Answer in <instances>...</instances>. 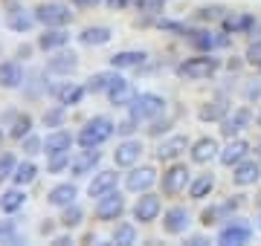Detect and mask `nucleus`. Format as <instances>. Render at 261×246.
Here are the masks:
<instances>
[{
  "label": "nucleus",
  "mask_w": 261,
  "mask_h": 246,
  "mask_svg": "<svg viewBox=\"0 0 261 246\" xmlns=\"http://www.w3.org/2000/svg\"><path fill=\"white\" fill-rule=\"evenodd\" d=\"M119 186V174L116 171H96L93 177H90V182H87V197H102V194H108V191H113Z\"/></svg>",
  "instance_id": "28"
},
{
  "label": "nucleus",
  "mask_w": 261,
  "mask_h": 246,
  "mask_svg": "<svg viewBox=\"0 0 261 246\" xmlns=\"http://www.w3.org/2000/svg\"><path fill=\"white\" fill-rule=\"evenodd\" d=\"M166 3L168 0H137L134 3V9L140 12V15H151V18H157L166 12Z\"/></svg>",
  "instance_id": "46"
},
{
  "label": "nucleus",
  "mask_w": 261,
  "mask_h": 246,
  "mask_svg": "<svg viewBox=\"0 0 261 246\" xmlns=\"http://www.w3.org/2000/svg\"><path fill=\"white\" fill-rule=\"evenodd\" d=\"M111 243H116V246H134V243H137V223H130V220L116 223V229H113V235H111Z\"/></svg>",
  "instance_id": "38"
},
{
  "label": "nucleus",
  "mask_w": 261,
  "mask_h": 246,
  "mask_svg": "<svg viewBox=\"0 0 261 246\" xmlns=\"http://www.w3.org/2000/svg\"><path fill=\"white\" fill-rule=\"evenodd\" d=\"M255 182H261V160L258 157H255V160L247 157V160H241L238 165H232V186L250 189Z\"/></svg>",
  "instance_id": "18"
},
{
  "label": "nucleus",
  "mask_w": 261,
  "mask_h": 246,
  "mask_svg": "<svg viewBox=\"0 0 261 246\" xmlns=\"http://www.w3.org/2000/svg\"><path fill=\"white\" fill-rule=\"evenodd\" d=\"M108 102L113 104V107H128L130 102H134V96H137V90L130 87V81L125 76H116L113 78V84L108 87Z\"/></svg>",
  "instance_id": "29"
},
{
  "label": "nucleus",
  "mask_w": 261,
  "mask_h": 246,
  "mask_svg": "<svg viewBox=\"0 0 261 246\" xmlns=\"http://www.w3.org/2000/svg\"><path fill=\"white\" fill-rule=\"evenodd\" d=\"M186 243H192V246H203V243H209V237H206V235H189V232H186Z\"/></svg>",
  "instance_id": "57"
},
{
  "label": "nucleus",
  "mask_w": 261,
  "mask_h": 246,
  "mask_svg": "<svg viewBox=\"0 0 261 246\" xmlns=\"http://www.w3.org/2000/svg\"><path fill=\"white\" fill-rule=\"evenodd\" d=\"M244 96H247V102H255V99H261V81H258V84H250L247 90H244Z\"/></svg>",
  "instance_id": "55"
},
{
  "label": "nucleus",
  "mask_w": 261,
  "mask_h": 246,
  "mask_svg": "<svg viewBox=\"0 0 261 246\" xmlns=\"http://www.w3.org/2000/svg\"><path fill=\"white\" fill-rule=\"evenodd\" d=\"M70 165H73V153H53L47 157V174L49 177H61V174H70Z\"/></svg>",
  "instance_id": "42"
},
{
  "label": "nucleus",
  "mask_w": 261,
  "mask_h": 246,
  "mask_svg": "<svg viewBox=\"0 0 261 246\" xmlns=\"http://www.w3.org/2000/svg\"><path fill=\"white\" fill-rule=\"evenodd\" d=\"M6 136H9V133L3 131V125H0V145H3V139H6Z\"/></svg>",
  "instance_id": "60"
},
{
  "label": "nucleus",
  "mask_w": 261,
  "mask_h": 246,
  "mask_svg": "<svg viewBox=\"0 0 261 246\" xmlns=\"http://www.w3.org/2000/svg\"><path fill=\"white\" fill-rule=\"evenodd\" d=\"M99 3H105V0H73V6H79V9H90V6H99Z\"/></svg>",
  "instance_id": "58"
},
{
  "label": "nucleus",
  "mask_w": 261,
  "mask_h": 246,
  "mask_svg": "<svg viewBox=\"0 0 261 246\" xmlns=\"http://www.w3.org/2000/svg\"><path fill=\"white\" fill-rule=\"evenodd\" d=\"M113 133H116V122H113L111 116H93V119H87L82 125V131L75 133V145L79 148H102L108 139H113Z\"/></svg>",
  "instance_id": "2"
},
{
  "label": "nucleus",
  "mask_w": 261,
  "mask_h": 246,
  "mask_svg": "<svg viewBox=\"0 0 261 246\" xmlns=\"http://www.w3.org/2000/svg\"><path fill=\"white\" fill-rule=\"evenodd\" d=\"M67 110H70V107H64L61 102H56L53 107H47V110H44V116H41V125H44V128H49V131H56V128H64Z\"/></svg>",
  "instance_id": "40"
},
{
  "label": "nucleus",
  "mask_w": 261,
  "mask_h": 246,
  "mask_svg": "<svg viewBox=\"0 0 261 246\" xmlns=\"http://www.w3.org/2000/svg\"><path fill=\"white\" fill-rule=\"evenodd\" d=\"M255 23L258 20L250 12H226L224 18H221V29L229 32V35H247V32L255 29Z\"/></svg>",
  "instance_id": "25"
},
{
  "label": "nucleus",
  "mask_w": 261,
  "mask_h": 246,
  "mask_svg": "<svg viewBox=\"0 0 261 246\" xmlns=\"http://www.w3.org/2000/svg\"><path fill=\"white\" fill-rule=\"evenodd\" d=\"M27 189L23 186H12L0 194V214H18L20 208L27 206Z\"/></svg>",
  "instance_id": "31"
},
{
  "label": "nucleus",
  "mask_w": 261,
  "mask_h": 246,
  "mask_svg": "<svg viewBox=\"0 0 261 246\" xmlns=\"http://www.w3.org/2000/svg\"><path fill=\"white\" fill-rule=\"evenodd\" d=\"M137 0H105V6L108 9H113V12H125V9H130Z\"/></svg>",
  "instance_id": "53"
},
{
  "label": "nucleus",
  "mask_w": 261,
  "mask_h": 246,
  "mask_svg": "<svg viewBox=\"0 0 261 246\" xmlns=\"http://www.w3.org/2000/svg\"><path fill=\"white\" fill-rule=\"evenodd\" d=\"M125 211H128V203H125V194H122L119 189L102 194V197L96 200V206H93L96 220H102V223H116V220H122Z\"/></svg>",
  "instance_id": "8"
},
{
  "label": "nucleus",
  "mask_w": 261,
  "mask_h": 246,
  "mask_svg": "<svg viewBox=\"0 0 261 246\" xmlns=\"http://www.w3.org/2000/svg\"><path fill=\"white\" fill-rule=\"evenodd\" d=\"M189 47L195 49V52H215V49H226L232 47V38H229V32H212L209 26H192V32L186 35Z\"/></svg>",
  "instance_id": "5"
},
{
  "label": "nucleus",
  "mask_w": 261,
  "mask_h": 246,
  "mask_svg": "<svg viewBox=\"0 0 261 246\" xmlns=\"http://www.w3.org/2000/svg\"><path fill=\"white\" fill-rule=\"evenodd\" d=\"M226 15L224 6H200V9H195V20L197 23H221V18Z\"/></svg>",
  "instance_id": "44"
},
{
  "label": "nucleus",
  "mask_w": 261,
  "mask_h": 246,
  "mask_svg": "<svg viewBox=\"0 0 261 246\" xmlns=\"http://www.w3.org/2000/svg\"><path fill=\"white\" fill-rule=\"evenodd\" d=\"M79 64H82V58H79V52H73V49H56V52H49L47 64H44V73L47 76H56V78H70L79 70Z\"/></svg>",
  "instance_id": "10"
},
{
  "label": "nucleus",
  "mask_w": 261,
  "mask_h": 246,
  "mask_svg": "<svg viewBox=\"0 0 261 246\" xmlns=\"http://www.w3.org/2000/svg\"><path fill=\"white\" fill-rule=\"evenodd\" d=\"M99 162H102L99 148H82L79 153H73L70 174H73V177H93L96 171H99Z\"/></svg>",
  "instance_id": "20"
},
{
  "label": "nucleus",
  "mask_w": 261,
  "mask_h": 246,
  "mask_svg": "<svg viewBox=\"0 0 261 246\" xmlns=\"http://www.w3.org/2000/svg\"><path fill=\"white\" fill-rule=\"evenodd\" d=\"M0 243H20V220L15 214L0 220Z\"/></svg>",
  "instance_id": "41"
},
{
  "label": "nucleus",
  "mask_w": 261,
  "mask_h": 246,
  "mask_svg": "<svg viewBox=\"0 0 261 246\" xmlns=\"http://www.w3.org/2000/svg\"><path fill=\"white\" fill-rule=\"evenodd\" d=\"M119 76V70H102V73H93V76L87 78V81H84V87H87V93L90 96H105L108 93V87L113 84V78Z\"/></svg>",
  "instance_id": "34"
},
{
  "label": "nucleus",
  "mask_w": 261,
  "mask_h": 246,
  "mask_svg": "<svg viewBox=\"0 0 261 246\" xmlns=\"http://www.w3.org/2000/svg\"><path fill=\"white\" fill-rule=\"evenodd\" d=\"M84 223V208L79 206V203H70V206H64L61 208V218H58V226L61 229H79Z\"/></svg>",
  "instance_id": "39"
},
{
  "label": "nucleus",
  "mask_w": 261,
  "mask_h": 246,
  "mask_svg": "<svg viewBox=\"0 0 261 246\" xmlns=\"http://www.w3.org/2000/svg\"><path fill=\"white\" fill-rule=\"evenodd\" d=\"M189 145H192V139H189L186 133H171V136H166L154 148V157H157V162H166V165L168 162H177L189 151Z\"/></svg>",
  "instance_id": "14"
},
{
  "label": "nucleus",
  "mask_w": 261,
  "mask_h": 246,
  "mask_svg": "<svg viewBox=\"0 0 261 246\" xmlns=\"http://www.w3.org/2000/svg\"><path fill=\"white\" fill-rule=\"evenodd\" d=\"M215 186H218V180H215L212 171H206V174H197V177H192V182H189V197H192V200H206V197H212Z\"/></svg>",
  "instance_id": "33"
},
{
  "label": "nucleus",
  "mask_w": 261,
  "mask_h": 246,
  "mask_svg": "<svg viewBox=\"0 0 261 246\" xmlns=\"http://www.w3.org/2000/svg\"><path fill=\"white\" fill-rule=\"evenodd\" d=\"M171 128H174V122H171L168 116H160V119H154V122H151L148 128H145V133L157 139V136H166V133L171 131Z\"/></svg>",
  "instance_id": "49"
},
{
  "label": "nucleus",
  "mask_w": 261,
  "mask_h": 246,
  "mask_svg": "<svg viewBox=\"0 0 261 246\" xmlns=\"http://www.w3.org/2000/svg\"><path fill=\"white\" fill-rule=\"evenodd\" d=\"M47 96H53L64 107H79L84 102V96H90V93L79 81H56V84H47Z\"/></svg>",
  "instance_id": "13"
},
{
  "label": "nucleus",
  "mask_w": 261,
  "mask_h": 246,
  "mask_svg": "<svg viewBox=\"0 0 261 246\" xmlns=\"http://www.w3.org/2000/svg\"><path fill=\"white\" fill-rule=\"evenodd\" d=\"M75 145V133L64 131V128H56L44 136V157H53V153H67L73 151Z\"/></svg>",
  "instance_id": "26"
},
{
  "label": "nucleus",
  "mask_w": 261,
  "mask_h": 246,
  "mask_svg": "<svg viewBox=\"0 0 261 246\" xmlns=\"http://www.w3.org/2000/svg\"><path fill=\"white\" fill-rule=\"evenodd\" d=\"M252 151V145L244 139V136H232V139H226V145H221V153H218V162L226 165V168H232L238 165L241 160H247Z\"/></svg>",
  "instance_id": "19"
},
{
  "label": "nucleus",
  "mask_w": 261,
  "mask_h": 246,
  "mask_svg": "<svg viewBox=\"0 0 261 246\" xmlns=\"http://www.w3.org/2000/svg\"><path fill=\"white\" fill-rule=\"evenodd\" d=\"M3 3H6V15H3V23H6V29H9V32H15V35H29V32L38 26L35 12L23 9L18 0H3Z\"/></svg>",
  "instance_id": "7"
},
{
  "label": "nucleus",
  "mask_w": 261,
  "mask_h": 246,
  "mask_svg": "<svg viewBox=\"0 0 261 246\" xmlns=\"http://www.w3.org/2000/svg\"><path fill=\"white\" fill-rule=\"evenodd\" d=\"M252 232H255L252 223H247V220H241V218H229L224 226L218 229L215 243L218 246H244V243H250Z\"/></svg>",
  "instance_id": "9"
},
{
  "label": "nucleus",
  "mask_w": 261,
  "mask_h": 246,
  "mask_svg": "<svg viewBox=\"0 0 261 246\" xmlns=\"http://www.w3.org/2000/svg\"><path fill=\"white\" fill-rule=\"evenodd\" d=\"M18 107H6V110H3V113H0V125H3V128H9L12 122H15V119H18Z\"/></svg>",
  "instance_id": "54"
},
{
  "label": "nucleus",
  "mask_w": 261,
  "mask_h": 246,
  "mask_svg": "<svg viewBox=\"0 0 261 246\" xmlns=\"http://www.w3.org/2000/svg\"><path fill=\"white\" fill-rule=\"evenodd\" d=\"M160 182V174L154 165H134V168H128V174H125V191H130V194H142V191H151L154 186Z\"/></svg>",
  "instance_id": "12"
},
{
  "label": "nucleus",
  "mask_w": 261,
  "mask_h": 246,
  "mask_svg": "<svg viewBox=\"0 0 261 246\" xmlns=\"http://www.w3.org/2000/svg\"><path fill=\"white\" fill-rule=\"evenodd\" d=\"M148 61V52L145 49H119V52H113L111 58H108V67H113V70H140L142 64Z\"/></svg>",
  "instance_id": "27"
},
{
  "label": "nucleus",
  "mask_w": 261,
  "mask_h": 246,
  "mask_svg": "<svg viewBox=\"0 0 261 246\" xmlns=\"http://www.w3.org/2000/svg\"><path fill=\"white\" fill-rule=\"evenodd\" d=\"M75 197H79V186H75V182H56V186L47 191V206L64 208V206H70V203H75Z\"/></svg>",
  "instance_id": "30"
},
{
  "label": "nucleus",
  "mask_w": 261,
  "mask_h": 246,
  "mask_svg": "<svg viewBox=\"0 0 261 246\" xmlns=\"http://www.w3.org/2000/svg\"><path fill=\"white\" fill-rule=\"evenodd\" d=\"M163 194H154V191H142L140 197L134 200L130 206V214L137 223H157L163 218Z\"/></svg>",
  "instance_id": "11"
},
{
  "label": "nucleus",
  "mask_w": 261,
  "mask_h": 246,
  "mask_svg": "<svg viewBox=\"0 0 261 246\" xmlns=\"http://www.w3.org/2000/svg\"><path fill=\"white\" fill-rule=\"evenodd\" d=\"M35 49H38V44H20V47L15 49V58H18V61H29Z\"/></svg>",
  "instance_id": "51"
},
{
  "label": "nucleus",
  "mask_w": 261,
  "mask_h": 246,
  "mask_svg": "<svg viewBox=\"0 0 261 246\" xmlns=\"http://www.w3.org/2000/svg\"><path fill=\"white\" fill-rule=\"evenodd\" d=\"M18 168V157L12 151H0V182L12 180V174Z\"/></svg>",
  "instance_id": "47"
},
{
  "label": "nucleus",
  "mask_w": 261,
  "mask_h": 246,
  "mask_svg": "<svg viewBox=\"0 0 261 246\" xmlns=\"http://www.w3.org/2000/svg\"><path fill=\"white\" fill-rule=\"evenodd\" d=\"M142 153H145L142 139L128 136V139H122V142L116 145V151H113V165H116V168H134V165L142 160Z\"/></svg>",
  "instance_id": "16"
},
{
  "label": "nucleus",
  "mask_w": 261,
  "mask_h": 246,
  "mask_svg": "<svg viewBox=\"0 0 261 246\" xmlns=\"http://www.w3.org/2000/svg\"><path fill=\"white\" fill-rule=\"evenodd\" d=\"M75 41L82 44V47H105V44H111L113 41V29L111 26H84Z\"/></svg>",
  "instance_id": "32"
},
{
  "label": "nucleus",
  "mask_w": 261,
  "mask_h": 246,
  "mask_svg": "<svg viewBox=\"0 0 261 246\" xmlns=\"http://www.w3.org/2000/svg\"><path fill=\"white\" fill-rule=\"evenodd\" d=\"M38 49L41 52H56V49H64L70 47V32H67V26H44V32L35 38Z\"/></svg>",
  "instance_id": "23"
},
{
  "label": "nucleus",
  "mask_w": 261,
  "mask_h": 246,
  "mask_svg": "<svg viewBox=\"0 0 261 246\" xmlns=\"http://www.w3.org/2000/svg\"><path fill=\"white\" fill-rule=\"evenodd\" d=\"M255 151H258V160H261V142H258V148H255Z\"/></svg>",
  "instance_id": "62"
},
{
  "label": "nucleus",
  "mask_w": 261,
  "mask_h": 246,
  "mask_svg": "<svg viewBox=\"0 0 261 246\" xmlns=\"http://www.w3.org/2000/svg\"><path fill=\"white\" fill-rule=\"evenodd\" d=\"M32 12H35V18L41 26H70L73 23V9H70V3H64V0H44Z\"/></svg>",
  "instance_id": "6"
},
{
  "label": "nucleus",
  "mask_w": 261,
  "mask_h": 246,
  "mask_svg": "<svg viewBox=\"0 0 261 246\" xmlns=\"http://www.w3.org/2000/svg\"><path fill=\"white\" fill-rule=\"evenodd\" d=\"M163 232L171 237H180V235H186L189 226H192V211H189L186 206H171L163 211Z\"/></svg>",
  "instance_id": "17"
},
{
  "label": "nucleus",
  "mask_w": 261,
  "mask_h": 246,
  "mask_svg": "<svg viewBox=\"0 0 261 246\" xmlns=\"http://www.w3.org/2000/svg\"><path fill=\"white\" fill-rule=\"evenodd\" d=\"M224 220H229V214H226L224 203H209V206L200 211V226L203 229H212V226H221Z\"/></svg>",
  "instance_id": "37"
},
{
  "label": "nucleus",
  "mask_w": 261,
  "mask_h": 246,
  "mask_svg": "<svg viewBox=\"0 0 261 246\" xmlns=\"http://www.w3.org/2000/svg\"><path fill=\"white\" fill-rule=\"evenodd\" d=\"M255 125H258V128H261V107H258V110H255Z\"/></svg>",
  "instance_id": "61"
},
{
  "label": "nucleus",
  "mask_w": 261,
  "mask_h": 246,
  "mask_svg": "<svg viewBox=\"0 0 261 246\" xmlns=\"http://www.w3.org/2000/svg\"><path fill=\"white\" fill-rule=\"evenodd\" d=\"M23 84H27L23 61H18V58L0 61V90H20Z\"/></svg>",
  "instance_id": "24"
},
{
  "label": "nucleus",
  "mask_w": 261,
  "mask_h": 246,
  "mask_svg": "<svg viewBox=\"0 0 261 246\" xmlns=\"http://www.w3.org/2000/svg\"><path fill=\"white\" fill-rule=\"evenodd\" d=\"M157 29L160 32H166V35H174V38H186L192 26H189L186 20H171V18H157Z\"/></svg>",
  "instance_id": "43"
},
{
  "label": "nucleus",
  "mask_w": 261,
  "mask_h": 246,
  "mask_svg": "<svg viewBox=\"0 0 261 246\" xmlns=\"http://www.w3.org/2000/svg\"><path fill=\"white\" fill-rule=\"evenodd\" d=\"M38 174H41V171H38V165L32 162V157H27L23 162H18V168H15V174H12V182L27 189V186H32V182L38 180Z\"/></svg>",
  "instance_id": "35"
},
{
  "label": "nucleus",
  "mask_w": 261,
  "mask_h": 246,
  "mask_svg": "<svg viewBox=\"0 0 261 246\" xmlns=\"http://www.w3.org/2000/svg\"><path fill=\"white\" fill-rule=\"evenodd\" d=\"M140 119H134V116H125V119H122V122H116V136H122V139H128V136H134V133L140 131Z\"/></svg>",
  "instance_id": "48"
},
{
  "label": "nucleus",
  "mask_w": 261,
  "mask_h": 246,
  "mask_svg": "<svg viewBox=\"0 0 261 246\" xmlns=\"http://www.w3.org/2000/svg\"><path fill=\"white\" fill-rule=\"evenodd\" d=\"M49 243H53V246H70V243H75V240H73V235H70V229H64L61 235L49 237Z\"/></svg>",
  "instance_id": "52"
},
{
  "label": "nucleus",
  "mask_w": 261,
  "mask_h": 246,
  "mask_svg": "<svg viewBox=\"0 0 261 246\" xmlns=\"http://www.w3.org/2000/svg\"><path fill=\"white\" fill-rule=\"evenodd\" d=\"M218 153H221V142L215 136H200L189 145V160L195 165H209L212 160H218Z\"/></svg>",
  "instance_id": "21"
},
{
  "label": "nucleus",
  "mask_w": 261,
  "mask_h": 246,
  "mask_svg": "<svg viewBox=\"0 0 261 246\" xmlns=\"http://www.w3.org/2000/svg\"><path fill=\"white\" fill-rule=\"evenodd\" d=\"M229 110H232V104H229V99H226L224 93H218V96H212V99H209V102H203L200 104V110H197V119H200V122H224V116L229 113Z\"/></svg>",
  "instance_id": "22"
},
{
  "label": "nucleus",
  "mask_w": 261,
  "mask_h": 246,
  "mask_svg": "<svg viewBox=\"0 0 261 246\" xmlns=\"http://www.w3.org/2000/svg\"><path fill=\"white\" fill-rule=\"evenodd\" d=\"M252 122H255V113H252L250 107H235V110H229V113L224 116V122H221V136H224V139L241 136Z\"/></svg>",
  "instance_id": "15"
},
{
  "label": "nucleus",
  "mask_w": 261,
  "mask_h": 246,
  "mask_svg": "<svg viewBox=\"0 0 261 246\" xmlns=\"http://www.w3.org/2000/svg\"><path fill=\"white\" fill-rule=\"evenodd\" d=\"M20 151L27 153V157H38V153H44V136H38V133L32 131L29 136L20 139Z\"/></svg>",
  "instance_id": "45"
},
{
  "label": "nucleus",
  "mask_w": 261,
  "mask_h": 246,
  "mask_svg": "<svg viewBox=\"0 0 261 246\" xmlns=\"http://www.w3.org/2000/svg\"><path fill=\"white\" fill-rule=\"evenodd\" d=\"M244 61L250 67H258L261 70V41H252L250 47H247V52H244Z\"/></svg>",
  "instance_id": "50"
},
{
  "label": "nucleus",
  "mask_w": 261,
  "mask_h": 246,
  "mask_svg": "<svg viewBox=\"0 0 261 246\" xmlns=\"http://www.w3.org/2000/svg\"><path fill=\"white\" fill-rule=\"evenodd\" d=\"M221 67H224V61L215 52H195L192 58H183L174 67V76L180 81H209L221 73Z\"/></svg>",
  "instance_id": "1"
},
{
  "label": "nucleus",
  "mask_w": 261,
  "mask_h": 246,
  "mask_svg": "<svg viewBox=\"0 0 261 246\" xmlns=\"http://www.w3.org/2000/svg\"><path fill=\"white\" fill-rule=\"evenodd\" d=\"M38 232H41V235H44V237H53V235H56V223H53V220H44V223H41V229H38Z\"/></svg>",
  "instance_id": "56"
},
{
  "label": "nucleus",
  "mask_w": 261,
  "mask_h": 246,
  "mask_svg": "<svg viewBox=\"0 0 261 246\" xmlns=\"http://www.w3.org/2000/svg\"><path fill=\"white\" fill-rule=\"evenodd\" d=\"M252 226H255V229H258V232H261V206L255 208V223H252Z\"/></svg>",
  "instance_id": "59"
},
{
  "label": "nucleus",
  "mask_w": 261,
  "mask_h": 246,
  "mask_svg": "<svg viewBox=\"0 0 261 246\" xmlns=\"http://www.w3.org/2000/svg\"><path fill=\"white\" fill-rule=\"evenodd\" d=\"M35 131V119H32V113H27V110H20L18 119L9 125V139H15V142H20L23 136H29V133Z\"/></svg>",
  "instance_id": "36"
},
{
  "label": "nucleus",
  "mask_w": 261,
  "mask_h": 246,
  "mask_svg": "<svg viewBox=\"0 0 261 246\" xmlns=\"http://www.w3.org/2000/svg\"><path fill=\"white\" fill-rule=\"evenodd\" d=\"M166 110H168L166 96L151 93V90L137 93L134 102L128 104V113L134 116V119H140V122H154V119H160V116H166Z\"/></svg>",
  "instance_id": "3"
},
{
  "label": "nucleus",
  "mask_w": 261,
  "mask_h": 246,
  "mask_svg": "<svg viewBox=\"0 0 261 246\" xmlns=\"http://www.w3.org/2000/svg\"><path fill=\"white\" fill-rule=\"evenodd\" d=\"M189 182H192V171H189L186 162H168L166 171H163V177H160V194L163 197H177L183 191L189 189Z\"/></svg>",
  "instance_id": "4"
}]
</instances>
